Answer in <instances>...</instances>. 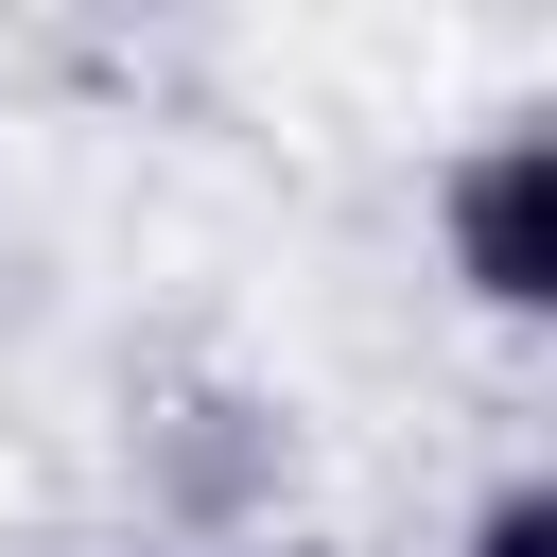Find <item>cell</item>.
<instances>
[{
    "label": "cell",
    "mask_w": 557,
    "mask_h": 557,
    "mask_svg": "<svg viewBox=\"0 0 557 557\" xmlns=\"http://www.w3.org/2000/svg\"><path fill=\"white\" fill-rule=\"evenodd\" d=\"M470 557H557V470H505L470 505Z\"/></svg>",
    "instance_id": "2"
},
{
    "label": "cell",
    "mask_w": 557,
    "mask_h": 557,
    "mask_svg": "<svg viewBox=\"0 0 557 557\" xmlns=\"http://www.w3.org/2000/svg\"><path fill=\"white\" fill-rule=\"evenodd\" d=\"M435 226H453V278H470L487 313H557V122L470 139L453 191H435Z\"/></svg>",
    "instance_id": "1"
}]
</instances>
